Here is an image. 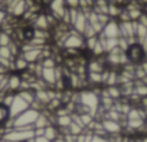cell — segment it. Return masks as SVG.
<instances>
[{
	"label": "cell",
	"instance_id": "obj_27",
	"mask_svg": "<svg viewBox=\"0 0 147 142\" xmlns=\"http://www.w3.org/2000/svg\"><path fill=\"white\" fill-rule=\"evenodd\" d=\"M6 18H7V12H6L5 9H2V8H0V28L3 26V23H5Z\"/></svg>",
	"mask_w": 147,
	"mask_h": 142
},
{
	"label": "cell",
	"instance_id": "obj_20",
	"mask_svg": "<svg viewBox=\"0 0 147 142\" xmlns=\"http://www.w3.org/2000/svg\"><path fill=\"white\" fill-rule=\"evenodd\" d=\"M134 93L140 97H147V84L141 83L140 80H134Z\"/></svg>",
	"mask_w": 147,
	"mask_h": 142
},
{
	"label": "cell",
	"instance_id": "obj_31",
	"mask_svg": "<svg viewBox=\"0 0 147 142\" xmlns=\"http://www.w3.org/2000/svg\"><path fill=\"white\" fill-rule=\"evenodd\" d=\"M140 65H141V68H143V71H144V73L147 74V59H144V61H143V62H141Z\"/></svg>",
	"mask_w": 147,
	"mask_h": 142
},
{
	"label": "cell",
	"instance_id": "obj_21",
	"mask_svg": "<svg viewBox=\"0 0 147 142\" xmlns=\"http://www.w3.org/2000/svg\"><path fill=\"white\" fill-rule=\"evenodd\" d=\"M123 6H118V5H114V3H108V16L111 19H118V16L121 15L123 12Z\"/></svg>",
	"mask_w": 147,
	"mask_h": 142
},
{
	"label": "cell",
	"instance_id": "obj_2",
	"mask_svg": "<svg viewBox=\"0 0 147 142\" xmlns=\"http://www.w3.org/2000/svg\"><path fill=\"white\" fill-rule=\"evenodd\" d=\"M40 112L33 109V107H29L28 110H25L23 113H20L19 116L13 117L12 122H13V128H23V126H33V123L36 122V119L39 117Z\"/></svg>",
	"mask_w": 147,
	"mask_h": 142
},
{
	"label": "cell",
	"instance_id": "obj_13",
	"mask_svg": "<svg viewBox=\"0 0 147 142\" xmlns=\"http://www.w3.org/2000/svg\"><path fill=\"white\" fill-rule=\"evenodd\" d=\"M87 23H88V20H87V15H85L84 12H81V10H80V13H78L77 19L72 22V28L75 29L77 32L82 33V32H84V29H85V26H87Z\"/></svg>",
	"mask_w": 147,
	"mask_h": 142
},
{
	"label": "cell",
	"instance_id": "obj_11",
	"mask_svg": "<svg viewBox=\"0 0 147 142\" xmlns=\"http://www.w3.org/2000/svg\"><path fill=\"white\" fill-rule=\"evenodd\" d=\"M39 79H42L49 86V89H53V86L56 83V67L55 68H42Z\"/></svg>",
	"mask_w": 147,
	"mask_h": 142
},
{
	"label": "cell",
	"instance_id": "obj_30",
	"mask_svg": "<svg viewBox=\"0 0 147 142\" xmlns=\"http://www.w3.org/2000/svg\"><path fill=\"white\" fill-rule=\"evenodd\" d=\"M45 135V129H35V138L36 136H43Z\"/></svg>",
	"mask_w": 147,
	"mask_h": 142
},
{
	"label": "cell",
	"instance_id": "obj_10",
	"mask_svg": "<svg viewBox=\"0 0 147 142\" xmlns=\"http://www.w3.org/2000/svg\"><path fill=\"white\" fill-rule=\"evenodd\" d=\"M136 22L137 20L120 22V36H123V38H133V36H136Z\"/></svg>",
	"mask_w": 147,
	"mask_h": 142
},
{
	"label": "cell",
	"instance_id": "obj_7",
	"mask_svg": "<svg viewBox=\"0 0 147 142\" xmlns=\"http://www.w3.org/2000/svg\"><path fill=\"white\" fill-rule=\"evenodd\" d=\"M48 6H49V13L53 15L58 20H62V16H63L65 10L68 9L65 0H51V3Z\"/></svg>",
	"mask_w": 147,
	"mask_h": 142
},
{
	"label": "cell",
	"instance_id": "obj_22",
	"mask_svg": "<svg viewBox=\"0 0 147 142\" xmlns=\"http://www.w3.org/2000/svg\"><path fill=\"white\" fill-rule=\"evenodd\" d=\"M12 36L9 32L3 31V29H0V46H9L12 44Z\"/></svg>",
	"mask_w": 147,
	"mask_h": 142
},
{
	"label": "cell",
	"instance_id": "obj_3",
	"mask_svg": "<svg viewBox=\"0 0 147 142\" xmlns=\"http://www.w3.org/2000/svg\"><path fill=\"white\" fill-rule=\"evenodd\" d=\"M63 49L65 48H72V49H85V38L82 36V33L77 32L74 28L69 29L68 36L62 41L61 45Z\"/></svg>",
	"mask_w": 147,
	"mask_h": 142
},
{
	"label": "cell",
	"instance_id": "obj_34",
	"mask_svg": "<svg viewBox=\"0 0 147 142\" xmlns=\"http://www.w3.org/2000/svg\"><path fill=\"white\" fill-rule=\"evenodd\" d=\"M143 139V142H147V136H144V138H141Z\"/></svg>",
	"mask_w": 147,
	"mask_h": 142
},
{
	"label": "cell",
	"instance_id": "obj_12",
	"mask_svg": "<svg viewBox=\"0 0 147 142\" xmlns=\"http://www.w3.org/2000/svg\"><path fill=\"white\" fill-rule=\"evenodd\" d=\"M10 119H12V116H10L9 106H6L3 102H0V128H3L5 132H6V125L9 123Z\"/></svg>",
	"mask_w": 147,
	"mask_h": 142
},
{
	"label": "cell",
	"instance_id": "obj_8",
	"mask_svg": "<svg viewBox=\"0 0 147 142\" xmlns=\"http://www.w3.org/2000/svg\"><path fill=\"white\" fill-rule=\"evenodd\" d=\"M22 87V76L18 74L16 71L7 73V91L10 93H18Z\"/></svg>",
	"mask_w": 147,
	"mask_h": 142
},
{
	"label": "cell",
	"instance_id": "obj_33",
	"mask_svg": "<svg viewBox=\"0 0 147 142\" xmlns=\"http://www.w3.org/2000/svg\"><path fill=\"white\" fill-rule=\"evenodd\" d=\"M5 77H6V74H0V86H2V83H3Z\"/></svg>",
	"mask_w": 147,
	"mask_h": 142
},
{
	"label": "cell",
	"instance_id": "obj_29",
	"mask_svg": "<svg viewBox=\"0 0 147 142\" xmlns=\"http://www.w3.org/2000/svg\"><path fill=\"white\" fill-rule=\"evenodd\" d=\"M33 142H51V141L46 139L45 136H36V138H33Z\"/></svg>",
	"mask_w": 147,
	"mask_h": 142
},
{
	"label": "cell",
	"instance_id": "obj_19",
	"mask_svg": "<svg viewBox=\"0 0 147 142\" xmlns=\"http://www.w3.org/2000/svg\"><path fill=\"white\" fill-rule=\"evenodd\" d=\"M104 90H105V93H107L111 99H114V100H120V99L123 97V93H121L120 86H108V87H105Z\"/></svg>",
	"mask_w": 147,
	"mask_h": 142
},
{
	"label": "cell",
	"instance_id": "obj_16",
	"mask_svg": "<svg viewBox=\"0 0 147 142\" xmlns=\"http://www.w3.org/2000/svg\"><path fill=\"white\" fill-rule=\"evenodd\" d=\"M71 123H72V116H71V115L56 116V119H55V125H56L59 129H68Z\"/></svg>",
	"mask_w": 147,
	"mask_h": 142
},
{
	"label": "cell",
	"instance_id": "obj_5",
	"mask_svg": "<svg viewBox=\"0 0 147 142\" xmlns=\"http://www.w3.org/2000/svg\"><path fill=\"white\" fill-rule=\"evenodd\" d=\"M30 107V104L28 103V102H25L18 93L15 94V99H13V103L10 104V116H12V119L13 117H16V116H19L20 113H23L25 110H28Z\"/></svg>",
	"mask_w": 147,
	"mask_h": 142
},
{
	"label": "cell",
	"instance_id": "obj_35",
	"mask_svg": "<svg viewBox=\"0 0 147 142\" xmlns=\"http://www.w3.org/2000/svg\"><path fill=\"white\" fill-rule=\"evenodd\" d=\"M23 142H33V139H29V141H23Z\"/></svg>",
	"mask_w": 147,
	"mask_h": 142
},
{
	"label": "cell",
	"instance_id": "obj_4",
	"mask_svg": "<svg viewBox=\"0 0 147 142\" xmlns=\"http://www.w3.org/2000/svg\"><path fill=\"white\" fill-rule=\"evenodd\" d=\"M125 54H127L128 61H130V62H133V64H141L144 59H147V58H146L144 48H143L138 42H136V44L130 45V46H128V49L125 51Z\"/></svg>",
	"mask_w": 147,
	"mask_h": 142
},
{
	"label": "cell",
	"instance_id": "obj_25",
	"mask_svg": "<svg viewBox=\"0 0 147 142\" xmlns=\"http://www.w3.org/2000/svg\"><path fill=\"white\" fill-rule=\"evenodd\" d=\"M100 41V38H98V35L97 36H92V38H88V39H85V49L87 51H92L94 49V46L97 45V42Z\"/></svg>",
	"mask_w": 147,
	"mask_h": 142
},
{
	"label": "cell",
	"instance_id": "obj_1",
	"mask_svg": "<svg viewBox=\"0 0 147 142\" xmlns=\"http://www.w3.org/2000/svg\"><path fill=\"white\" fill-rule=\"evenodd\" d=\"M80 103L88 109V112L95 117L98 107H100V96L94 90H84L80 91Z\"/></svg>",
	"mask_w": 147,
	"mask_h": 142
},
{
	"label": "cell",
	"instance_id": "obj_24",
	"mask_svg": "<svg viewBox=\"0 0 147 142\" xmlns=\"http://www.w3.org/2000/svg\"><path fill=\"white\" fill-rule=\"evenodd\" d=\"M0 57L2 58H7V59H15V55L12 54L10 46H0Z\"/></svg>",
	"mask_w": 147,
	"mask_h": 142
},
{
	"label": "cell",
	"instance_id": "obj_17",
	"mask_svg": "<svg viewBox=\"0 0 147 142\" xmlns=\"http://www.w3.org/2000/svg\"><path fill=\"white\" fill-rule=\"evenodd\" d=\"M18 94L25 100V102H28L30 106H32V103L36 100V94H35V90H32V89H26V90H19L18 91Z\"/></svg>",
	"mask_w": 147,
	"mask_h": 142
},
{
	"label": "cell",
	"instance_id": "obj_15",
	"mask_svg": "<svg viewBox=\"0 0 147 142\" xmlns=\"http://www.w3.org/2000/svg\"><path fill=\"white\" fill-rule=\"evenodd\" d=\"M100 41H101V44L104 46L105 54H108L110 51H113L114 48L118 46V38H100Z\"/></svg>",
	"mask_w": 147,
	"mask_h": 142
},
{
	"label": "cell",
	"instance_id": "obj_23",
	"mask_svg": "<svg viewBox=\"0 0 147 142\" xmlns=\"http://www.w3.org/2000/svg\"><path fill=\"white\" fill-rule=\"evenodd\" d=\"M84 130H85L84 128H81L77 122H74V120H72V123H71L69 128H68V132L72 133V135H80V133H82Z\"/></svg>",
	"mask_w": 147,
	"mask_h": 142
},
{
	"label": "cell",
	"instance_id": "obj_14",
	"mask_svg": "<svg viewBox=\"0 0 147 142\" xmlns=\"http://www.w3.org/2000/svg\"><path fill=\"white\" fill-rule=\"evenodd\" d=\"M28 67H29V62L22 55H18L13 59V71H16V73H23V71L28 70Z\"/></svg>",
	"mask_w": 147,
	"mask_h": 142
},
{
	"label": "cell",
	"instance_id": "obj_6",
	"mask_svg": "<svg viewBox=\"0 0 147 142\" xmlns=\"http://www.w3.org/2000/svg\"><path fill=\"white\" fill-rule=\"evenodd\" d=\"M100 38H120V22L117 19H111L98 35Z\"/></svg>",
	"mask_w": 147,
	"mask_h": 142
},
{
	"label": "cell",
	"instance_id": "obj_36",
	"mask_svg": "<svg viewBox=\"0 0 147 142\" xmlns=\"http://www.w3.org/2000/svg\"><path fill=\"white\" fill-rule=\"evenodd\" d=\"M0 141H2V135H0Z\"/></svg>",
	"mask_w": 147,
	"mask_h": 142
},
{
	"label": "cell",
	"instance_id": "obj_26",
	"mask_svg": "<svg viewBox=\"0 0 147 142\" xmlns=\"http://www.w3.org/2000/svg\"><path fill=\"white\" fill-rule=\"evenodd\" d=\"M65 3L69 9H80V0H65Z\"/></svg>",
	"mask_w": 147,
	"mask_h": 142
},
{
	"label": "cell",
	"instance_id": "obj_18",
	"mask_svg": "<svg viewBox=\"0 0 147 142\" xmlns=\"http://www.w3.org/2000/svg\"><path fill=\"white\" fill-rule=\"evenodd\" d=\"M61 133H59V129H58V126L56 125H49L48 128H45V138L46 139H49L51 142H53L58 136H59Z\"/></svg>",
	"mask_w": 147,
	"mask_h": 142
},
{
	"label": "cell",
	"instance_id": "obj_28",
	"mask_svg": "<svg viewBox=\"0 0 147 142\" xmlns=\"http://www.w3.org/2000/svg\"><path fill=\"white\" fill-rule=\"evenodd\" d=\"M92 142H110V139H108V138H101V136H95V135H94Z\"/></svg>",
	"mask_w": 147,
	"mask_h": 142
},
{
	"label": "cell",
	"instance_id": "obj_9",
	"mask_svg": "<svg viewBox=\"0 0 147 142\" xmlns=\"http://www.w3.org/2000/svg\"><path fill=\"white\" fill-rule=\"evenodd\" d=\"M101 122H102L104 130H105L108 135H121V132H123V125H121V122L110 120V119H104V120H101Z\"/></svg>",
	"mask_w": 147,
	"mask_h": 142
},
{
	"label": "cell",
	"instance_id": "obj_32",
	"mask_svg": "<svg viewBox=\"0 0 147 142\" xmlns=\"http://www.w3.org/2000/svg\"><path fill=\"white\" fill-rule=\"evenodd\" d=\"M0 74H7V71H6L2 65H0Z\"/></svg>",
	"mask_w": 147,
	"mask_h": 142
}]
</instances>
